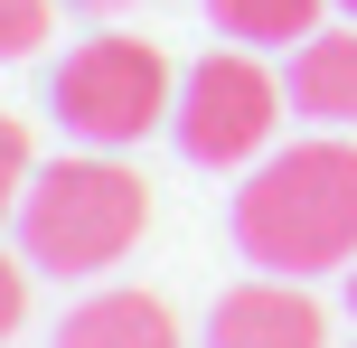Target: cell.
<instances>
[{
  "label": "cell",
  "instance_id": "cell-10",
  "mask_svg": "<svg viewBox=\"0 0 357 348\" xmlns=\"http://www.w3.org/2000/svg\"><path fill=\"white\" fill-rule=\"evenodd\" d=\"M56 10H66V0H0V66H19V56L47 47Z\"/></svg>",
  "mask_w": 357,
  "mask_h": 348
},
{
  "label": "cell",
  "instance_id": "cell-7",
  "mask_svg": "<svg viewBox=\"0 0 357 348\" xmlns=\"http://www.w3.org/2000/svg\"><path fill=\"white\" fill-rule=\"evenodd\" d=\"M56 348H178V311L160 292L104 282V292H85L66 320H56Z\"/></svg>",
  "mask_w": 357,
  "mask_h": 348
},
{
  "label": "cell",
  "instance_id": "cell-11",
  "mask_svg": "<svg viewBox=\"0 0 357 348\" xmlns=\"http://www.w3.org/2000/svg\"><path fill=\"white\" fill-rule=\"evenodd\" d=\"M29 255H0V339H19V320H29Z\"/></svg>",
  "mask_w": 357,
  "mask_h": 348
},
{
  "label": "cell",
  "instance_id": "cell-9",
  "mask_svg": "<svg viewBox=\"0 0 357 348\" xmlns=\"http://www.w3.org/2000/svg\"><path fill=\"white\" fill-rule=\"evenodd\" d=\"M29 179H38V142H29V123H19V113H0V226H19Z\"/></svg>",
  "mask_w": 357,
  "mask_h": 348
},
{
  "label": "cell",
  "instance_id": "cell-1",
  "mask_svg": "<svg viewBox=\"0 0 357 348\" xmlns=\"http://www.w3.org/2000/svg\"><path fill=\"white\" fill-rule=\"evenodd\" d=\"M235 255L254 273H348L357 264V142L310 132L291 151H264L235 188Z\"/></svg>",
  "mask_w": 357,
  "mask_h": 348
},
{
  "label": "cell",
  "instance_id": "cell-5",
  "mask_svg": "<svg viewBox=\"0 0 357 348\" xmlns=\"http://www.w3.org/2000/svg\"><path fill=\"white\" fill-rule=\"evenodd\" d=\"M207 348H329V311L291 273H254V282H235V292H216Z\"/></svg>",
  "mask_w": 357,
  "mask_h": 348
},
{
  "label": "cell",
  "instance_id": "cell-4",
  "mask_svg": "<svg viewBox=\"0 0 357 348\" xmlns=\"http://www.w3.org/2000/svg\"><path fill=\"white\" fill-rule=\"evenodd\" d=\"M291 85L264 66V47H207L188 75H178V113H169V142L188 151L197 169H254L282 132Z\"/></svg>",
  "mask_w": 357,
  "mask_h": 348
},
{
  "label": "cell",
  "instance_id": "cell-14",
  "mask_svg": "<svg viewBox=\"0 0 357 348\" xmlns=\"http://www.w3.org/2000/svg\"><path fill=\"white\" fill-rule=\"evenodd\" d=\"M339 19H357V0H339Z\"/></svg>",
  "mask_w": 357,
  "mask_h": 348
},
{
  "label": "cell",
  "instance_id": "cell-12",
  "mask_svg": "<svg viewBox=\"0 0 357 348\" xmlns=\"http://www.w3.org/2000/svg\"><path fill=\"white\" fill-rule=\"evenodd\" d=\"M66 10H85V19H113V10H132V0H66Z\"/></svg>",
  "mask_w": 357,
  "mask_h": 348
},
{
  "label": "cell",
  "instance_id": "cell-2",
  "mask_svg": "<svg viewBox=\"0 0 357 348\" xmlns=\"http://www.w3.org/2000/svg\"><path fill=\"white\" fill-rule=\"evenodd\" d=\"M151 226V179L123 151H66V160H38L29 198H19V255L56 282L113 273V264L142 245Z\"/></svg>",
  "mask_w": 357,
  "mask_h": 348
},
{
  "label": "cell",
  "instance_id": "cell-8",
  "mask_svg": "<svg viewBox=\"0 0 357 348\" xmlns=\"http://www.w3.org/2000/svg\"><path fill=\"white\" fill-rule=\"evenodd\" d=\"M329 0H207V19H216V38H235V47H301L310 29H329Z\"/></svg>",
  "mask_w": 357,
  "mask_h": 348
},
{
  "label": "cell",
  "instance_id": "cell-13",
  "mask_svg": "<svg viewBox=\"0 0 357 348\" xmlns=\"http://www.w3.org/2000/svg\"><path fill=\"white\" fill-rule=\"evenodd\" d=\"M348 311H357V264H348Z\"/></svg>",
  "mask_w": 357,
  "mask_h": 348
},
{
  "label": "cell",
  "instance_id": "cell-6",
  "mask_svg": "<svg viewBox=\"0 0 357 348\" xmlns=\"http://www.w3.org/2000/svg\"><path fill=\"white\" fill-rule=\"evenodd\" d=\"M282 85H291V113H310L320 132H357V19L310 29L301 47H291Z\"/></svg>",
  "mask_w": 357,
  "mask_h": 348
},
{
  "label": "cell",
  "instance_id": "cell-3",
  "mask_svg": "<svg viewBox=\"0 0 357 348\" xmlns=\"http://www.w3.org/2000/svg\"><path fill=\"white\" fill-rule=\"evenodd\" d=\"M47 113L85 151H132L178 113V66L160 56V38H132V29L75 38L47 66Z\"/></svg>",
  "mask_w": 357,
  "mask_h": 348
}]
</instances>
